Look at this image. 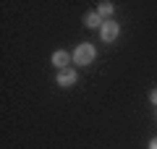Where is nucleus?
Instances as JSON below:
<instances>
[{"label":"nucleus","mask_w":157,"mask_h":149,"mask_svg":"<svg viewBox=\"0 0 157 149\" xmlns=\"http://www.w3.org/2000/svg\"><path fill=\"white\" fill-rule=\"evenodd\" d=\"M149 149H157V139H152V141H149Z\"/></svg>","instance_id":"obj_8"},{"label":"nucleus","mask_w":157,"mask_h":149,"mask_svg":"<svg viewBox=\"0 0 157 149\" xmlns=\"http://www.w3.org/2000/svg\"><path fill=\"white\" fill-rule=\"evenodd\" d=\"M68 60H73V55H68L66 50H55V52H52V63H55L58 68H68Z\"/></svg>","instance_id":"obj_4"},{"label":"nucleus","mask_w":157,"mask_h":149,"mask_svg":"<svg viewBox=\"0 0 157 149\" xmlns=\"http://www.w3.org/2000/svg\"><path fill=\"white\" fill-rule=\"evenodd\" d=\"M102 24H105V18L100 13H86L84 16V26H89V29H102Z\"/></svg>","instance_id":"obj_5"},{"label":"nucleus","mask_w":157,"mask_h":149,"mask_svg":"<svg viewBox=\"0 0 157 149\" xmlns=\"http://www.w3.org/2000/svg\"><path fill=\"white\" fill-rule=\"evenodd\" d=\"M149 99H152V105H157V89H152V92H149Z\"/></svg>","instance_id":"obj_7"},{"label":"nucleus","mask_w":157,"mask_h":149,"mask_svg":"<svg viewBox=\"0 0 157 149\" xmlns=\"http://www.w3.org/2000/svg\"><path fill=\"white\" fill-rule=\"evenodd\" d=\"M113 11H115V6H113V3H100V8H97V13H100L102 18H105V21H110V16H113Z\"/></svg>","instance_id":"obj_6"},{"label":"nucleus","mask_w":157,"mask_h":149,"mask_svg":"<svg viewBox=\"0 0 157 149\" xmlns=\"http://www.w3.org/2000/svg\"><path fill=\"white\" fill-rule=\"evenodd\" d=\"M94 55H97L94 44H89V42H81L76 50H73V63H78V66H89V63L94 60Z\"/></svg>","instance_id":"obj_1"},{"label":"nucleus","mask_w":157,"mask_h":149,"mask_svg":"<svg viewBox=\"0 0 157 149\" xmlns=\"http://www.w3.org/2000/svg\"><path fill=\"white\" fill-rule=\"evenodd\" d=\"M100 34H102V39H105V42H113V39H118V34H121V26H118V24L110 18V21L102 24Z\"/></svg>","instance_id":"obj_2"},{"label":"nucleus","mask_w":157,"mask_h":149,"mask_svg":"<svg viewBox=\"0 0 157 149\" xmlns=\"http://www.w3.org/2000/svg\"><path fill=\"white\" fill-rule=\"evenodd\" d=\"M76 78H78L76 71H71V68H63V71L58 73V86H73V84H76Z\"/></svg>","instance_id":"obj_3"}]
</instances>
